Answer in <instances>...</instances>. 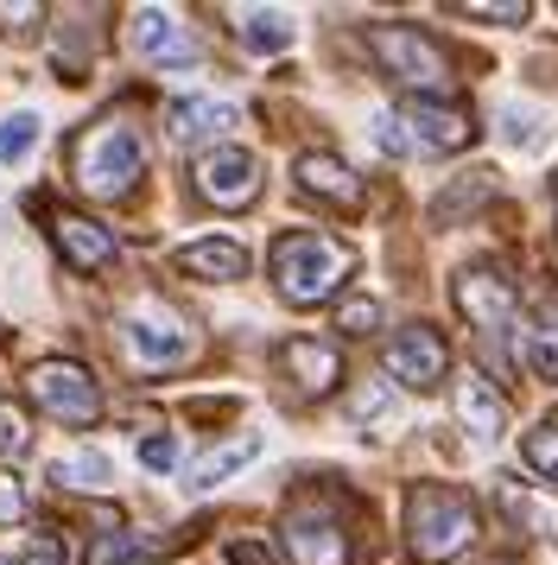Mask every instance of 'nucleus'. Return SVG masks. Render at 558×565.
Listing matches in <instances>:
<instances>
[{
  "label": "nucleus",
  "instance_id": "nucleus-3",
  "mask_svg": "<svg viewBox=\"0 0 558 565\" xmlns=\"http://www.w3.org/2000/svg\"><path fill=\"white\" fill-rule=\"evenodd\" d=\"M482 534L476 502L457 483H412L406 489V546L419 565H444L457 553H470Z\"/></svg>",
  "mask_w": 558,
  "mask_h": 565
},
{
  "label": "nucleus",
  "instance_id": "nucleus-9",
  "mask_svg": "<svg viewBox=\"0 0 558 565\" xmlns=\"http://www.w3.org/2000/svg\"><path fill=\"white\" fill-rule=\"evenodd\" d=\"M191 179H197V198L216 210H248L260 198V159L248 147H210L197 153L191 166Z\"/></svg>",
  "mask_w": 558,
  "mask_h": 565
},
{
  "label": "nucleus",
  "instance_id": "nucleus-28",
  "mask_svg": "<svg viewBox=\"0 0 558 565\" xmlns=\"http://www.w3.org/2000/svg\"><path fill=\"white\" fill-rule=\"evenodd\" d=\"M521 458H527L539 477H558V419H539V426L521 438Z\"/></svg>",
  "mask_w": 558,
  "mask_h": 565
},
{
  "label": "nucleus",
  "instance_id": "nucleus-5",
  "mask_svg": "<svg viewBox=\"0 0 558 565\" xmlns=\"http://www.w3.org/2000/svg\"><path fill=\"white\" fill-rule=\"evenodd\" d=\"M115 331H121V350L140 375H165V369H184V362L197 356V331L184 324V311H172L165 299H152V292L121 311Z\"/></svg>",
  "mask_w": 558,
  "mask_h": 565
},
{
  "label": "nucleus",
  "instance_id": "nucleus-33",
  "mask_svg": "<svg viewBox=\"0 0 558 565\" xmlns=\"http://www.w3.org/2000/svg\"><path fill=\"white\" fill-rule=\"evenodd\" d=\"M140 463H147L152 477L178 470V438L172 433H147V438H140Z\"/></svg>",
  "mask_w": 558,
  "mask_h": 565
},
{
  "label": "nucleus",
  "instance_id": "nucleus-19",
  "mask_svg": "<svg viewBox=\"0 0 558 565\" xmlns=\"http://www.w3.org/2000/svg\"><path fill=\"white\" fill-rule=\"evenodd\" d=\"M521 362L539 382H558V292H539L527 331H521Z\"/></svg>",
  "mask_w": 558,
  "mask_h": 565
},
{
  "label": "nucleus",
  "instance_id": "nucleus-21",
  "mask_svg": "<svg viewBox=\"0 0 558 565\" xmlns=\"http://www.w3.org/2000/svg\"><path fill=\"white\" fill-rule=\"evenodd\" d=\"M495 502H502V514L514 521V527H527V534L539 540H558V502H546V495H533V489L521 483H495Z\"/></svg>",
  "mask_w": 558,
  "mask_h": 565
},
{
  "label": "nucleus",
  "instance_id": "nucleus-15",
  "mask_svg": "<svg viewBox=\"0 0 558 565\" xmlns=\"http://www.w3.org/2000/svg\"><path fill=\"white\" fill-rule=\"evenodd\" d=\"M292 179H299V191H304V198H318V204L362 210V179H355V172H350L336 153H299Z\"/></svg>",
  "mask_w": 558,
  "mask_h": 565
},
{
  "label": "nucleus",
  "instance_id": "nucleus-20",
  "mask_svg": "<svg viewBox=\"0 0 558 565\" xmlns=\"http://www.w3.org/2000/svg\"><path fill=\"white\" fill-rule=\"evenodd\" d=\"M51 483L71 495H101V489H115V458L108 451H64V458H51Z\"/></svg>",
  "mask_w": 558,
  "mask_h": 565
},
{
  "label": "nucleus",
  "instance_id": "nucleus-11",
  "mask_svg": "<svg viewBox=\"0 0 558 565\" xmlns=\"http://www.w3.org/2000/svg\"><path fill=\"white\" fill-rule=\"evenodd\" d=\"M444 369H451V350H444V337L431 331V324H406V331L387 337V375L412 394H426V387L444 382Z\"/></svg>",
  "mask_w": 558,
  "mask_h": 565
},
{
  "label": "nucleus",
  "instance_id": "nucleus-38",
  "mask_svg": "<svg viewBox=\"0 0 558 565\" xmlns=\"http://www.w3.org/2000/svg\"><path fill=\"white\" fill-rule=\"evenodd\" d=\"M476 565H514V559H476Z\"/></svg>",
  "mask_w": 558,
  "mask_h": 565
},
{
  "label": "nucleus",
  "instance_id": "nucleus-18",
  "mask_svg": "<svg viewBox=\"0 0 558 565\" xmlns=\"http://www.w3.org/2000/svg\"><path fill=\"white\" fill-rule=\"evenodd\" d=\"M178 274H191V280H242L248 274V248L242 242H228V235H210V242H184L178 248Z\"/></svg>",
  "mask_w": 558,
  "mask_h": 565
},
{
  "label": "nucleus",
  "instance_id": "nucleus-37",
  "mask_svg": "<svg viewBox=\"0 0 558 565\" xmlns=\"http://www.w3.org/2000/svg\"><path fill=\"white\" fill-rule=\"evenodd\" d=\"M228 565H273V546H260V540H228Z\"/></svg>",
  "mask_w": 558,
  "mask_h": 565
},
{
  "label": "nucleus",
  "instance_id": "nucleus-27",
  "mask_svg": "<svg viewBox=\"0 0 558 565\" xmlns=\"http://www.w3.org/2000/svg\"><path fill=\"white\" fill-rule=\"evenodd\" d=\"M32 451V419H25V407H13V401H0V458H7V470Z\"/></svg>",
  "mask_w": 558,
  "mask_h": 565
},
{
  "label": "nucleus",
  "instance_id": "nucleus-16",
  "mask_svg": "<svg viewBox=\"0 0 558 565\" xmlns=\"http://www.w3.org/2000/svg\"><path fill=\"white\" fill-rule=\"evenodd\" d=\"M172 140L178 147H223L228 128H242V108L235 103H216V96H191V103L172 108Z\"/></svg>",
  "mask_w": 558,
  "mask_h": 565
},
{
  "label": "nucleus",
  "instance_id": "nucleus-29",
  "mask_svg": "<svg viewBox=\"0 0 558 565\" xmlns=\"http://www.w3.org/2000/svg\"><path fill=\"white\" fill-rule=\"evenodd\" d=\"M502 140H507V147H521V153H533V147L546 140V121H539L533 108L507 103V108H502Z\"/></svg>",
  "mask_w": 558,
  "mask_h": 565
},
{
  "label": "nucleus",
  "instance_id": "nucleus-6",
  "mask_svg": "<svg viewBox=\"0 0 558 565\" xmlns=\"http://www.w3.org/2000/svg\"><path fill=\"white\" fill-rule=\"evenodd\" d=\"M457 311L470 318V331L482 337V356H495V369H507V331H514V311H521V292L507 280L495 260H476V267H463L451 286Z\"/></svg>",
  "mask_w": 558,
  "mask_h": 565
},
{
  "label": "nucleus",
  "instance_id": "nucleus-10",
  "mask_svg": "<svg viewBox=\"0 0 558 565\" xmlns=\"http://www.w3.org/2000/svg\"><path fill=\"white\" fill-rule=\"evenodd\" d=\"M394 121H400L412 153H463V147L476 140L470 108H457V103H426V96H412V103L394 108Z\"/></svg>",
  "mask_w": 558,
  "mask_h": 565
},
{
  "label": "nucleus",
  "instance_id": "nucleus-26",
  "mask_svg": "<svg viewBox=\"0 0 558 565\" xmlns=\"http://www.w3.org/2000/svg\"><path fill=\"white\" fill-rule=\"evenodd\" d=\"M39 115L32 108H20V115H7L0 121V166H20V159H32V147H39Z\"/></svg>",
  "mask_w": 558,
  "mask_h": 565
},
{
  "label": "nucleus",
  "instance_id": "nucleus-30",
  "mask_svg": "<svg viewBox=\"0 0 558 565\" xmlns=\"http://www.w3.org/2000/svg\"><path fill=\"white\" fill-rule=\"evenodd\" d=\"M463 20H495V26H527V0H457Z\"/></svg>",
  "mask_w": 558,
  "mask_h": 565
},
{
  "label": "nucleus",
  "instance_id": "nucleus-39",
  "mask_svg": "<svg viewBox=\"0 0 558 565\" xmlns=\"http://www.w3.org/2000/svg\"><path fill=\"white\" fill-rule=\"evenodd\" d=\"M552 198H558V179H552Z\"/></svg>",
  "mask_w": 558,
  "mask_h": 565
},
{
  "label": "nucleus",
  "instance_id": "nucleus-1",
  "mask_svg": "<svg viewBox=\"0 0 558 565\" xmlns=\"http://www.w3.org/2000/svg\"><path fill=\"white\" fill-rule=\"evenodd\" d=\"M267 267H273L279 299L304 311V306H324V299L343 292V280L355 274V248L336 242V235H318V230H286L273 242Z\"/></svg>",
  "mask_w": 558,
  "mask_h": 565
},
{
  "label": "nucleus",
  "instance_id": "nucleus-35",
  "mask_svg": "<svg viewBox=\"0 0 558 565\" xmlns=\"http://www.w3.org/2000/svg\"><path fill=\"white\" fill-rule=\"evenodd\" d=\"M20 514H25V483L7 470V463H0V527H13Z\"/></svg>",
  "mask_w": 558,
  "mask_h": 565
},
{
  "label": "nucleus",
  "instance_id": "nucleus-36",
  "mask_svg": "<svg viewBox=\"0 0 558 565\" xmlns=\"http://www.w3.org/2000/svg\"><path fill=\"white\" fill-rule=\"evenodd\" d=\"M32 20H45V7H32V0H20V7H0V32H32Z\"/></svg>",
  "mask_w": 558,
  "mask_h": 565
},
{
  "label": "nucleus",
  "instance_id": "nucleus-7",
  "mask_svg": "<svg viewBox=\"0 0 558 565\" xmlns=\"http://www.w3.org/2000/svg\"><path fill=\"white\" fill-rule=\"evenodd\" d=\"M25 394H32V407L51 413L57 426H71V433H89L101 413H108V401H101V382L83 369V362H32V375H25Z\"/></svg>",
  "mask_w": 558,
  "mask_h": 565
},
{
  "label": "nucleus",
  "instance_id": "nucleus-17",
  "mask_svg": "<svg viewBox=\"0 0 558 565\" xmlns=\"http://www.w3.org/2000/svg\"><path fill=\"white\" fill-rule=\"evenodd\" d=\"M457 419H463V433L476 438V445H495L507 433V401L495 394L489 375H463L457 382Z\"/></svg>",
  "mask_w": 558,
  "mask_h": 565
},
{
  "label": "nucleus",
  "instance_id": "nucleus-34",
  "mask_svg": "<svg viewBox=\"0 0 558 565\" xmlns=\"http://www.w3.org/2000/svg\"><path fill=\"white\" fill-rule=\"evenodd\" d=\"M20 565H71V546H64L57 534H25Z\"/></svg>",
  "mask_w": 558,
  "mask_h": 565
},
{
  "label": "nucleus",
  "instance_id": "nucleus-8",
  "mask_svg": "<svg viewBox=\"0 0 558 565\" xmlns=\"http://www.w3.org/2000/svg\"><path fill=\"white\" fill-rule=\"evenodd\" d=\"M279 540H286V559L292 565H350L355 546L343 534V509L330 495H299L286 521H279Z\"/></svg>",
  "mask_w": 558,
  "mask_h": 565
},
{
  "label": "nucleus",
  "instance_id": "nucleus-31",
  "mask_svg": "<svg viewBox=\"0 0 558 565\" xmlns=\"http://www.w3.org/2000/svg\"><path fill=\"white\" fill-rule=\"evenodd\" d=\"M336 331H343V337H368V331H380V299H368V292L343 299V306H336Z\"/></svg>",
  "mask_w": 558,
  "mask_h": 565
},
{
  "label": "nucleus",
  "instance_id": "nucleus-24",
  "mask_svg": "<svg viewBox=\"0 0 558 565\" xmlns=\"http://www.w3.org/2000/svg\"><path fill=\"white\" fill-rule=\"evenodd\" d=\"M489 198H495V172H463L451 191H438V198H431V223H444V230H451L457 216L482 210Z\"/></svg>",
  "mask_w": 558,
  "mask_h": 565
},
{
  "label": "nucleus",
  "instance_id": "nucleus-14",
  "mask_svg": "<svg viewBox=\"0 0 558 565\" xmlns=\"http://www.w3.org/2000/svg\"><path fill=\"white\" fill-rule=\"evenodd\" d=\"M273 362L304 401H318V394H330V387L343 382V356H336V343H324V337H286Z\"/></svg>",
  "mask_w": 558,
  "mask_h": 565
},
{
  "label": "nucleus",
  "instance_id": "nucleus-23",
  "mask_svg": "<svg viewBox=\"0 0 558 565\" xmlns=\"http://www.w3.org/2000/svg\"><path fill=\"white\" fill-rule=\"evenodd\" d=\"M235 32H242L248 52H286L292 45V13H279V7H242Z\"/></svg>",
  "mask_w": 558,
  "mask_h": 565
},
{
  "label": "nucleus",
  "instance_id": "nucleus-13",
  "mask_svg": "<svg viewBox=\"0 0 558 565\" xmlns=\"http://www.w3.org/2000/svg\"><path fill=\"white\" fill-rule=\"evenodd\" d=\"M51 242H57L64 267H76L83 280L108 274V267H115V255H121L115 230H101L96 216H83V210H57V216H51Z\"/></svg>",
  "mask_w": 558,
  "mask_h": 565
},
{
  "label": "nucleus",
  "instance_id": "nucleus-32",
  "mask_svg": "<svg viewBox=\"0 0 558 565\" xmlns=\"http://www.w3.org/2000/svg\"><path fill=\"white\" fill-rule=\"evenodd\" d=\"M387 413H394V394H387L380 382H368V387L350 394V419H362V426H368V419H387Z\"/></svg>",
  "mask_w": 558,
  "mask_h": 565
},
{
  "label": "nucleus",
  "instance_id": "nucleus-22",
  "mask_svg": "<svg viewBox=\"0 0 558 565\" xmlns=\"http://www.w3.org/2000/svg\"><path fill=\"white\" fill-rule=\"evenodd\" d=\"M260 458V433H235L228 445H216V451H203L197 463H191V489H216V483H228L242 463H254Z\"/></svg>",
  "mask_w": 558,
  "mask_h": 565
},
{
  "label": "nucleus",
  "instance_id": "nucleus-12",
  "mask_svg": "<svg viewBox=\"0 0 558 565\" xmlns=\"http://www.w3.org/2000/svg\"><path fill=\"white\" fill-rule=\"evenodd\" d=\"M127 39H133V52L147 57L152 71H191V64L203 57L197 32L184 26L178 13H159V7H140V13H133V32H127Z\"/></svg>",
  "mask_w": 558,
  "mask_h": 565
},
{
  "label": "nucleus",
  "instance_id": "nucleus-2",
  "mask_svg": "<svg viewBox=\"0 0 558 565\" xmlns=\"http://www.w3.org/2000/svg\"><path fill=\"white\" fill-rule=\"evenodd\" d=\"M140 179H147V140L133 121L101 115L71 140V184L83 198H127Z\"/></svg>",
  "mask_w": 558,
  "mask_h": 565
},
{
  "label": "nucleus",
  "instance_id": "nucleus-4",
  "mask_svg": "<svg viewBox=\"0 0 558 565\" xmlns=\"http://www.w3.org/2000/svg\"><path fill=\"white\" fill-rule=\"evenodd\" d=\"M368 52H375V64L400 83V89L426 96V103H444V89H451V57H444V45H438L426 26L380 20V26H368Z\"/></svg>",
  "mask_w": 558,
  "mask_h": 565
},
{
  "label": "nucleus",
  "instance_id": "nucleus-25",
  "mask_svg": "<svg viewBox=\"0 0 558 565\" xmlns=\"http://www.w3.org/2000/svg\"><path fill=\"white\" fill-rule=\"evenodd\" d=\"M152 553L147 534H133V527H108V534L89 540V565H140Z\"/></svg>",
  "mask_w": 558,
  "mask_h": 565
}]
</instances>
